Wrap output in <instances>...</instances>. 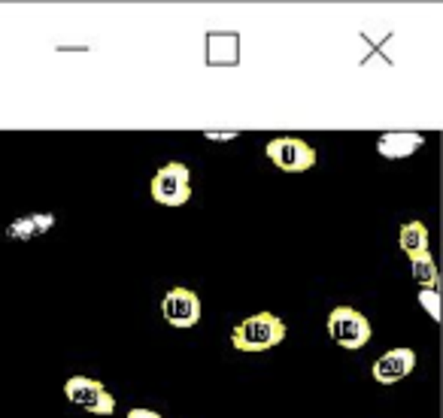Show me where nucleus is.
I'll return each instance as SVG.
<instances>
[{
    "label": "nucleus",
    "mask_w": 443,
    "mask_h": 418,
    "mask_svg": "<svg viewBox=\"0 0 443 418\" xmlns=\"http://www.w3.org/2000/svg\"><path fill=\"white\" fill-rule=\"evenodd\" d=\"M161 312L167 324L174 327H195L201 321V300L188 288H170L161 300Z\"/></svg>",
    "instance_id": "423d86ee"
},
{
    "label": "nucleus",
    "mask_w": 443,
    "mask_h": 418,
    "mask_svg": "<svg viewBox=\"0 0 443 418\" xmlns=\"http://www.w3.org/2000/svg\"><path fill=\"white\" fill-rule=\"evenodd\" d=\"M419 300L425 303L428 307V312H431V319H440V307H437V291H422V295H419Z\"/></svg>",
    "instance_id": "9b49d317"
},
{
    "label": "nucleus",
    "mask_w": 443,
    "mask_h": 418,
    "mask_svg": "<svg viewBox=\"0 0 443 418\" xmlns=\"http://www.w3.org/2000/svg\"><path fill=\"white\" fill-rule=\"evenodd\" d=\"M328 336L337 343L356 352V348L370 343V321L352 307H337L328 312Z\"/></svg>",
    "instance_id": "f03ea898"
},
{
    "label": "nucleus",
    "mask_w": 443,
    "mask_h": 418,
    "mask_svg": "<svg viewBox=\"0 0 443 418\" xmlns=\"http://www.w3.org/2000/svg\"><path fill=\"white\" fill-rule=\"evenodd\" d=\"M152 197L161 207H183L191 197V182H188V167L179 161L164 164L161 170L152 176Z\"/></svg>",
    "instance_id": "20e7f679"
},
{
    "label": "nucleus",
    "mask_w": 443,
    "mask_h": 418,
    "mask_svg": "<svg viewBox=\"0 0 443 418\" xmlns=\"http://www.w3.org/2000/svg\"><path fill=\"white\" fill-rule=\"evenodd\" d=\"M55 224V219L49 216H43V212H33V216H21L16 219L13 224L6 228V236L9 240H33V236H40V233H46L49 228Z\"/></svg>",
    "instance_id": "6e6552de"
},
{
    "label": "nucleus",
    "mask_w": 443,
    "mask_h": 418,
    "mask_svg": "<svg viewBox=\"0 0 443 418\" xmlns=\"http://www.w3.org/2000/svg\"><path fill=\"white\" fill-rule=\"evenodd\" d=\"M410 264H413V279L422 285V291H434L437 288V267H434V261H431V252L410 258Z\"/></svg>",
    "instance_id": "9d476101"
},
{
    "label": "nucleus",
    "mask_w": 443,
    "mask_h": 418,
    "mask_svg": "<svg viewBox=\"0 0 443 418\" xmlns=\"http://www.w3.org/2000/svg\"><path fill=\"white\" fill-rule=\"evenodd\" d=\"M401 248L407 252V258L428 255V228L422 221H407L401 228Z\"/></svg>",
    "instance_id": "1a4fd4ad"
},
{
    "label": "nucleus",
    "mask_w": 443,
    "mask_h": 418,
    "mask_svg": "<svg viewBox=\"0 0 443 418\" xmlns=\"http://www.w3.org/2000/svg\"><path fill=\"white\" fill-rule=\"evenodd\" d=\"M416 367V352L413 348H389L385 355H380L373 361V379L380 382V385H395V382H401L404 376H410Z\"/></svg>",
    "instance_id": "0eeeda50"
},
{
    "label": "nucleus",
    "mask_w": 443,
    "mask_h": 418,
    "mask_svg": "<svg viewBox=\"0 0 443 418\" xmlns=\"http://www.w3.org/2000/svg\"><path fill=\"white\" fill-rule=\"evenodd\" d=\"M124 418H164V415H158V412H152V409H131Z\"/></svg>",
    "instance_id": "f8f14e48"
},
{
    "label": "nucleus",
    "mask_w": 443,
    "mask_h": 418,
    "mask_svg": "<svg viewBox=\"0 0 443 418\" xmlns=\"http://www.w3.org/2000/svg\"><path fill=\"white\" fill-rule=\"evenodd\" d=\"M282 340H286V324L274 312H255L231 331V346L246 355L267 352V348L279 346Z\"/></svg>",
    "instance_id": "f257e3e1"
},
{
    "label": "nucleus",
    "mask_w": 443,
    "mask_h": 418,
    "mask_svg": "<svg viewBox=\"0 0 443 418\" xmlns=\"http://www.w3.org/2000/svg\"><path fill=\"white\" fill-rule=\"evenodd\" d=\"M64 397L79 409L92 415H112L116 412V397L104 388V382L88 379V376H70L64 382Z\"/></svg>",
    "instance_id": "7ed1b4c3"
},
{
    "label": "nucleus",
    "mask_w": 443,
    "mask_h": 418,
    "mask_svg": "<svg viewBox=\"0 0 443 418\" xmlns=\"http://www.w3.org/2000/svg\"><path fill=\"white\" fill-rule=\"evenodd\" d=\"M265 152H267L270 161H274L279 170H286V173H304V170H310V167L316 164L313 145L298 140V137H274L265 145Z\"/></svg>",
    "instance_id": "39448f33"
}]
</instances>
